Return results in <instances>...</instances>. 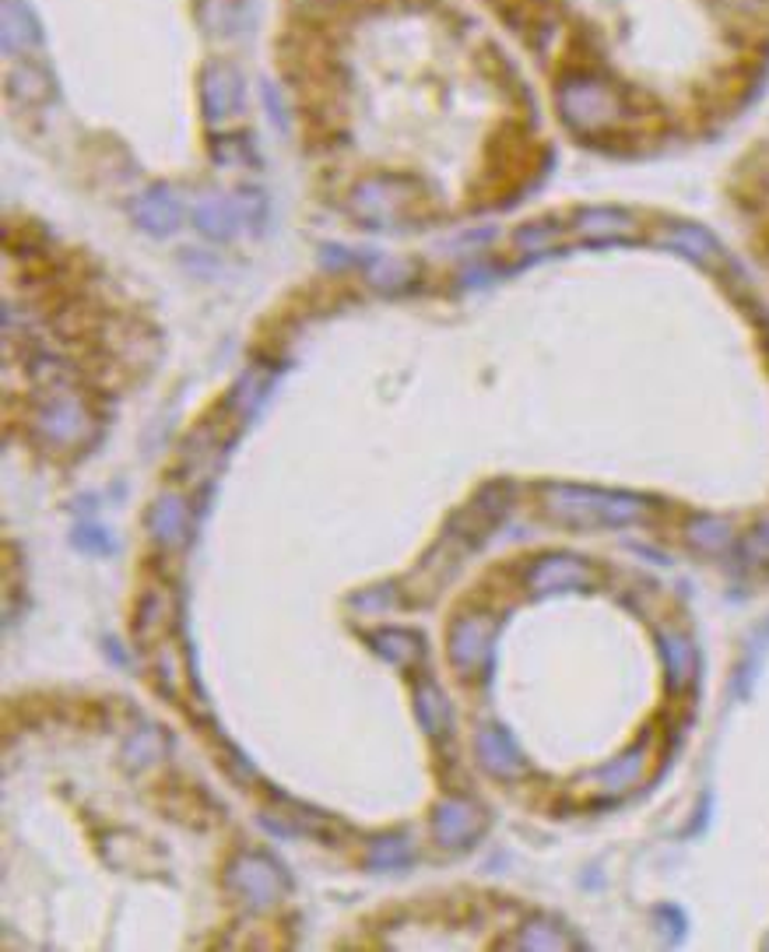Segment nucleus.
Returning <instances> with one entry per match:
<instances>
[{
	"label": "nucleus",
	"mask_w": 769,
	"mask_h": 952,
	"mask_svg": "<svg viewBox=\"0 0 769 952\" xmlns=\"http://www.w3.org/2000/svg\"><path fill=\"white\" fill-rule=\"evenodd\" d=\"M39 43V25L22 0H4V50L25 53Z\"/></svg>",
	"instance_id": "obj_2"
},
{
	"label": "nucleus",
	"mask_w": 769,
	"mask_h": 952,
	"mask_svg": "<svg viewBox=\"0 0 769 952\" xmlns=\"http://www.w3.org/2000/svg\"><path fill=\"white\" fill-rule=\"evenodd\" d=\"M201 95H204V109L211 121H219V116H232L235 109L243 106V77L240 71H235L232 64H222L214 61L204 67L201 74Z\"/></svg>",
	"instance_id": "obj_1"
},
{
	"label": "nucleus",
	"mask_w": 769,
	"mask_h": 952,
	"mask_svg": "<svg viewBox=\"0 0 769 952\" xmlns=\"http://www.w3.org/2000/svg\"><path fill=\"white\" fill-rule=\"evenodd\" d=\"M756 548H759L762 555H769V524H762V531H759V538H756Z\"/></svg>",
	"instance_id": "obj_3"
}]
</instances>
